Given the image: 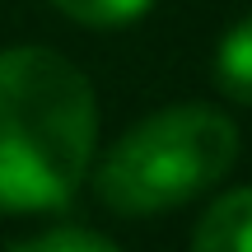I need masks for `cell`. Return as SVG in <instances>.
<instances>
[{
    "label": "cell",
    "instance_id": "obj_6",
    "mask_svg": "<svg viewBox=\"0 0 252 252\" xmlns=\"http://www.w3.org/2000/svg\"><path fill=\"white\" fill-rule=\"evenodd\" d=\"M9 252H117V243L94 229H80V224H65V229H47V234H33V238H19Z\"/></svg>",
    "mask_w": 252,
    "mask_h": 252
},
{
    "label": "cell",
    "instance_id": "obj_1",
    "mask_svg": "<svg viewBox=\"0 0 252 252\" xmlns=\"http://www.w3.org/2000/svg\"><path fill=\"white\" fill-rule=\"evenodd\" d=\"M98 150L94 84L56 47L0 52V210H61Z\"/></svg>",
    "mask_w": 252,
    "mask_h": 252
},
{
    "label": "cell",
    "instance_id": "obj_2",
    "mask_svg": "<svg viewBox=\"0 0 252 252\" xmlns=\"http://www.w3.org/2000/svg\"><path fill=\"white\" fill-rule=\"evenodd\" d=\"M238 159V126L210 103H173L112 140L94 191L117 215H159L224 182Z\"/></svg>",
    "mask_w": 252,
    "mask_h": 252
},
{
    "label": "cell",
    "instance_id": "obj_4",
    "mask_svg": "<svg viewBox=\"0 0 252 252\" xmlns=\"http://www.w3.org/2000/svg\"><path fill=\"white\" fill-rule=\"evenodd\" d=\"M215 84L252 108V14H243L215 47Z\"/></svg>",
    "mask_w": 252,
    "mask_h": 252
},
{
    "label": "cell",
    "instance_id": "obj_3",
    "mask_svg": "<svg viewBox=\"0 0 252 252\" xmlns=\"http://www.w3.org/2000/svg\"><path fill=\"white\" fill-rule=\"evenodd\" d=\"M191 252H252V187H229L201 210Z\"/></svg>",
    "mask_w": 252,
    "mask_h": 252
},
{
    "label": "cell",
    "instance_id": "obj_5",
    "mask_svg": "<svg viewBox=\"0 0 252 252\" xmlns=\"http://www.w3.org/2000/svg\"><path fill=\"white\" fill-rule=\"evenodd\" d=\"M65 19L84 28H126L154 5V0H52Z\"/></svg>",
    "mask_w": 252,
    "mask_h": 252
}]
</instances>
